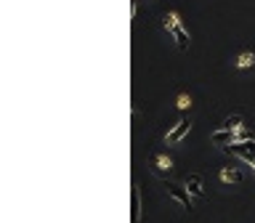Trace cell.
Wrapping results in <instances>:
<instances>
[{"mask_svg":"<svg viewBox=\"0 0 255 223\" xmlns=\"http://www.w3.org/2000/svg\"><path fill=\"white\" fill-rule=\"evenodd\" d=\"M228 154H237L242 157L245 162H250V165H255V141H245V143H228V146H224Z\"/></svg>","mask_w":255,"mask_h":223,"instance_id":"6da1fadb","label":"cell"},{"mask_svg":"<svg viewBox=\"0 0 255 223\" xmlns=\"http://www.w3.org/2000/svg\"><path fill=\"white\" fill-rule=\"evenodd\" d=\"M168 192H170V196H173V199H178L186 210H192V196H189V192H186L184 186H168Z\"/></svg>","mask_w":255,"mask_h":223,"instance_id":"7a4b0ae2","label":"cell"},{"mask_svg":"<svg viewBox=\"0 0 255 223\" xmlns=\"http://www.w3.org/2000/svg\"><path fill=\"white\" fill-rule=\"evenodd\" d=\"M189 128H192V122H189V120H181L178 125H175L173 130H170V136H168V139L173 141V143H178V141H181V139H184V136L189 133Z\"/></svg>","mask_w":255,"mask_h":223,"instance_id":"3957f363","label":"cell"},{"mask_svg":"<svg viewBox=\"0 0 255 223\" xmlns=\"http://www.w3.org/2000/svg\"><path fill=\"white\" fill-rule=\"evenodd\" d=\"M186 192H189V194H194V196H202V194H205L199 175H186Z\"/></svg>","mask_w":255,"mask_h":223,"instance_id":"277c9868","label":"cell"},{"mask_svg":"<svg viewBox=\"0 0 255 223\" xmlns=\"http://www.w3.org/2000/svg\"><path fill=\"white\" fill-rule=\"evenodd\" d=\"M173 37H175V43H178V48H181V51H186V48H189V35H186V29L181 27V24L173 29Z\"/></svg>","mask_w":255,"mask_h":223,"instance_id":"5b68a950","label":"cell"},{"mask_svg":"<svg viewBox=\"0 0 255 223\" xmlns=\"http://www.w3.org/2000/svg\"><path fill=\"white\" fill-rule=\"evenodd\" d=\"M178 24H181V22H178V14H175V11H170V14L162 16V27H165L170 35H173V29L178 27Z\"/></svg>","mask_w":255,"mask_h":223,"instance_id":"8992f818","label":"cell"},{"mask_svg":"<svg viewBox=\"0 0 255 223\" xmlns=\"http://www.w3.org/2000/svg\"><path fill=\"white\" fill-rule=\"evenodd\" d=\"M221 130H242V117L234 114V117H226L224 125H221Z\"/></svg>","mask_w":255,"mask_h":223,"instance_id":"52a82bcc","label":"cell"},{"mask_svg":"<svg viewBox=\"0 0 255 223\" xmlns=\"http://www.w3.org/2000/svg\"><path fill=\"white\" fill-rule=\"evenodd\" d=\"M221 178H224V181H231V183H239V181H242V175H239V170L226 167L224 173H221Z\"/></svg>","mask_w":255,"mask_h":223,"instance_id":"ba28073f","label":"cell"},{"mask_svg":"<svg viewBox=\"0 0 255 223\" xmlns=\"http://www.w3.org/2000/svg\"><path fill=\"white\" fill-rule=\"evenodd\" d=\"M154 170H157V173L170 170V160H165V157H154Z\"/></svg>","mask_w":255,"mask_h":223,"instance_id":"9c48e42d","label":"cell"},{"mask_svg":"<svg viewBox=\"0 0 255 223\" xmlns=\"http://www.w3.org/2000/svg\"><path fill=\"white\" fill-rule=\"evenodd\" d=\"M253 61H255V58H253V54H242V56L237 58V64H239L242 69H247V67H250Z\"/></svg>","mask_w":255,"mask_h":223,"instance_id":"30bf717a","label":"cell"},{"mask_svg":"<svg viewBox=\"0 0 255 223\" xmlns=\"http://www.w3.org/2000/svg\"><path fill=\"white\" fill-rule=\"evenodd\" d=\"M178 107H181V109H186V107H189V98H186V96H181V98H178Z\"/></svg>","mask_w":255,"mask_h":223,"instance_id":"8fae6325","label":"cell"}]
</instances>
